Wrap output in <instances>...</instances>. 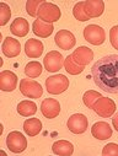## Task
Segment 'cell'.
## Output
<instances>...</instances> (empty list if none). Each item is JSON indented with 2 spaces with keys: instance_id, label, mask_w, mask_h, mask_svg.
<instances>
[{
  "instance_id": "obj_1",
  "label": "cell",
  "mask_w": 118,
  "mask_h": 156,
  "mask_svg": "<svg viewBox=\"0 0 118 156\" xmlns=\"http://www.w3.org/2000/svg\"><path fill=\"white\" fill-rule=\"evenodd\" d=\"M95 84L105 92L118 94V54H109L98 59L91 68Z\"/></svg>"
},
{
  "instance_id": "obj_2",
  "label": "cell",
  "mask_w": 118,
  "mask_h": 156,
  "mask_svg": "<svg viewBox=\"0 0 118 156\" xmlns=\"http://www.w3.org/2000/svg\"><path fill=\"white\" fill-rule=\"evenodd\" d=\"M60 16H62L60 9L55 4L47 3V2H45L41 6H39L38 15H37L38 20L47 22V23H52V22L58 21L60 19Z\"/></svg>"
},
{
  "instance_id": "obj_3",
  "label": "cell",
  "mask_w": 118,
  "mask_h": 156,
  "mask_svg": "<svg viewBox=\"0 0 118 156\" xmlns=\"http://www.w3.org/2000/svg\"><path fill=\"white\" fill-rule=\"evenodd\" d=\"M46 87L47 91L52 95H59L66 91L69 87V79L65 75H53L46 79Z\"/></svg>"
},
{
  "instance_id": "obj_4",
  "label": "cell",
  "mask_w": 118,
  "mask_h": 156,
  "mask_svg": "<svg viewBox=\"0 0 118 156\" xmlns=\"http://www.w3.org/2000/svg\"><path fill=\"white\" fill-rule=\"evenodd\" d=\"M84 38L94 46H100L106 40V32L98 25H89L84 30Z\"/></svg>"
},
{
  "instance_id": "obj_5",
  "label": "cell",
  "mask_w": 118,
  "mask_h": 156,
  "mask_svg": "<svg viewBox=\"0 0 118 156\" xmlns=\"http://www.w3.org/2000/svg\"><path fill=\"white\" fill-rule=\"evenodd\" d=\"M20 92L28 98H39L43 94V89L41 84L31 80V79H21L20 81Z\"/></svg>"
},
{
  "instance_id": "obj_6",
  "label": "cell",
  "mask_w": 118,
  "mask_h": 156,
  "mask_svg": "<svg viewBox=\"0 0 118 156\" xmlns=\"http://www.w3.org/2000/svg\"><path fill=\"white\" fill-rule=\"evenodd\" d=\"M92 109L102 118H108V117H112L116 112V103L113 100L102 96L95 102Z\"/></svg>"
},
{
  "instance_id": "obj_7",
  "label": "cell",
  "mask_w": 118,
  "mask_h": 156,
  "mask_svg": "<svg viewBox=\"0 0 118 156\" xmlns=\"http://www.w3.org/2000/svg\"><path fill=\"white\" fill-rule=\"evenodd\" d=\"M6 145L9 147V150L11 152L15 154H20L22 151L26 150L27 147V140L25 138V135L20 132H11L9 133L8 138H6Z\"/></svg>"
},
{
  "instance_id": "obj_8",
  "label": "cell",
  "mask_w": 118,
  "mask_h": 156,
  "mask_svg": "<svg viewBox=\"0 0 118 156\" xmlns=\"http://www.w3.org/2000/svg\"><path fill=\"white\" fill-rule=\"evenodd\" d=\"M89 127V121L88 118L81 114V113H75L70 115V118L68 121V128L71 133L74 134H83L86 132Z\"/></svg>"
},
{
  "instance_id": "obj_9",
  "label": "cell",
  "mask_w": 118,
  "mask_h": 156,
  "mask_svg": "<svg viewBox=\"0 0 118 156\" xmlns=\"http://www.w3.org/2000/svg\"><path fill=\"white\" fill-rule=\"evenodd\" d=\"M64 57L57 52V51H52L49 52L45 59H43V64H45V68L47 71L49 73H55V71H59L63 66H64Z\"/></svg>"
},
{
  "instance_id": "obj_10",
  "label": "cell",
  "mask_w": 118,
  "mask_h": 156,
  "mask_svg": "<svg viewBox=\"0 0 118 156\" xmlns=\"http://www.w3.org/2000/svg\"><path fill=\"white\" fill-rule=\"evenodd\" d=\"M55 44L64 51H69L71 48H74L76 40H75V36L68 31V30H60L57 34H55Z\"/></svg>"
},
{
  "instance_id": "obj_11",
  "label": "cell",
  "mask_w": 118,
  "mask_h": 156,
  "mask_svg": "<svg viewBox=\"0 0 118 156\" xmlns=\"http://www.w3.org/2000/svg\"><path fill=\"white\" fill-rule=\"evenodd\" d=\"M41 112L48 119H53L60 113V103L54 98H45L41 103Z\"/></svg>"
},
{
  "instance_id": "obj_12",
  "label": "cell",
  "mask_w": 118,
  "mask_h": 156,
  "mask_svg": "<svg viewBox=\"0 0 118 156\" xmlns=\"http://www.w3.org/2000/svg\"><path fill=\"white\" fill-rule=\"evenodd\" d=\"M17 86V76L10 70L0 73V89L6 92H11Z\"/></svg>"
},
{
  "instance_id": "obj_13",
  "label": "cell",
  "mask_w": 118,
  "mask_h": 156,
  "mask_svg": "<svg viewBox=\"0 0 118 156\" xmlns=\"http://www.w3.org/2000/svg\"><path fill=\"white\" fill-rule=\"evenodd\" d=\"M71 57H73V60L77 65L85 66V65H88L94 59V52L89 47L81 46V47H79L77 49L74 51V53L71 54Z\"/></svg>"
},
{
  "instance_id": "obj_14",
  "label": "cell",
  "mask_w": 118,
  "mask_h": 156,
  "mask_svg": "<svg viewBox=\"0 0 118 156\" xmlns=\"http://www.w3.org/2000/svg\"><path fill=\"white\" fill-rule=\"evenodd\" d=\"M84 10L89 19L98 17L103 14L105 3L102 0H86L84 4Z\"/></svg>"
},
{
  "instance_id": "obj_15",
  "label": "cell",
  "mask_w": 118,
  "mask_h": 156,
  "mask_svg": "<svg viewBox=\"0 0 118 156\" xmlns=\"http://www.w3.org/2000/svg\"><path fill=\"white\" fill-rule=\"evenodd\" d=\"M2 49H3V53L9 57V58H15L20 54L21 52V44L17 40L13 37H6L4 42H3V46H2Z\"/></svg>"
},
{
  "instance_id": "obj_16",
  "label": "cell",
  "mask_w": 118,
  "mask_h": 156,
  "mask_svg": "<svg viewBox=\"0 0 118 156\" xmlns=\"http://www.w3.org/2000/svg\"><path fill=\"white\" fill-rule=\"evenodd\" d=\"M91 134L98 140H106L112 136V128L106 122H97L91 128Z\"/></svg>"
},
{
  "instance_id": "obj_17",
  "label": "cell",
  "mask_w": 118,
  "mask_h": 156,
  "mask_svg": "<svg viewBox=\"0 0 118 156\" xmlns=\"http://www.w3.org/2000/svg\"><path fill=\"white\" fill-rule=\"evenodd\" d=\"M43 43L39 40L30 38L25 44V53L30 58H39L43 53Z\"/></svg>"
},
{
  "instance_id": "obj_18",
  "label": "cell",
  "mask_w": 118,
  "mask_h": 156,
  "mask_svg": "<svg viewBox=\"0 0 118 156\" xmlns=\"http://www.w3.org/2000/svg\"><path fill=\"white\" fill-rule=\"evenodd\" d=\"M53 30H54V27H53L52 23H47V22H43L41 20H34L33 25H32L33 33L38 37H41V38L49 37L53 33Z\"/></svg>"
},
{
  "instance_id": "obj_19",
  "label": "cell",
  "mask_w": 118,
  "mask_h": 156,
  "mask_svg": "<svg viewBox=\"0 0 118 156\" xmlns=\"http://www.w3.org/2000/svg\"><path fill=\"white\" fill-rule=\"evenodd\" d=\"M10 31H11V33H14L17 37H25L30 31V26H28L27 20H25L23 17L15 19L10 26Z\"/></svg>"
},
{
  "instance_id": "obj_20",
  "label": "cell",
  "mask_w": 118,
  "mask_h": 156,
  "mask_svg": "<svg viewBox=\"0 0 118 156\" xmlns=\"http://www.w3.org/2000/svg\"><path fill=\"white\" fill-rule=\"evenodd\" d=\"M52 151L55 155H62V156H70L74 152V146L70 141L66 140H58L52 145Z\"/></svg>"
},
{
  "instance_id": "obj_21",
  "label": "cell",
  "mask_w": 118,
  "mask_h": 156,
  "mask_svg": "<svg viewBox=\"0 0 118 156\" xmlns=\"http://www.w3.org/2000/svg\"><path fill=\"white\" fill-rule=\"evenodd\" d=\"M23 130L28 136H36L42 130V122L38 118L26 119L23 123Z\"/></svg>"
},
{
  "instance_id": "obj_22",
  "label": "cell",
  "mask_w": 118,
  "mask_h": 156,
  "mask_svg": "<svg viewBox=\"0 0 118 156\" xmlns=\"http://www.w3.org/2000/svg\"><path fill=\"white\" fill-rule=\"evenodd\" d=\"M17 112L20 113V115L22 117H30V115H33L36 114L37 112V106L34 102L32 101H21L19 105H17Z\"/></svg>"
},
{
  "instance_id": "obj_23",
  "label": "cell",
  "mask_w": 118,
  "mask_h": 156,
  "mask_svg": "<svg viewBox=\"0 0 118 156\" xmlns=\"http://www.w3.org/2000/svg\"><path fill=\"white\" fill-rule=\"evenodd\" d=\"M64 68H65V70L70 74V75H77V74H80V73H83L84 71V69H85V66H81V65H77L74 60H73V57H71V54L70 55H68L66 58H65V62H64Z\"/></svg>"
},
{
  "instance_id": "obj_24",
  "label": "cell",
  "mask_w": 118,
  "mask_h": 156,
  "mask_svg": "<svg viewBox=\"0 0 118 156\" xmlns=\"http://www.w3.org/2000/svg\"><path fill=\"white\" fill-rule=\"evenodd\" d=\"M42 65L38 62H30L26 66H25V74L31 77V79H34V77H38L42 74Z\"/></svg>"
},
{
  "instance_id": "obj_25",
  "label": "cell",
  "mask_w": 118,
  "mask_h": 156,
  "mask_svg": "<svg viewBox=\"0 0 118 156\" xmlns=\"http://www.w3.org/2000/svg\"><path fill=\"white\" fill-rule=\"evenodd\" d=\"M45 3V0H28L26 3V10L27 14L32 17H37L38 15V9L42 4Z\"/></svg>"
},
{
  "instance_id": "obj_26",
  "label": "cell",
  "mask_w": 118,
  "mask_h": 156,
  "mask_svg": "<svg viewBox=\"0 0 118 156\" xmlns=\"http://www.w3.org/2000/svg\"><path fill=\"white\" fill-rule=\"evenodd\" d=\"M100 97H102V96H101L97 91L89 90V91H86V92L84 94L83 100H84V103H85V106H86V107L92 108V107H94V105H95V102H96Z\"/></svg>"
},
{
  "instance_id": "obj_27",
  "label": "cell",
  "mask_w": 118,
  "mask_h": 156,
  "mask_svg": "<svg viewBox=\"0 0 118 156\" xmlns=\"http://www.w3.org/2000/svg\"><path fill=\"white\" fill-rule=\"evenodd\" d=\"M84 4H85V2H79L77 4H75V6H74V9H73V15H74V17H75L76 20H79V21H88V20H90V19L88 17V15L85 14Z\"/></svg>"
},
{
  "instance_id": "obj_28",
  "label": "cell",
  "mask_w": 118,
  "mask_h": 156,
  "mask_svg": "<svg viewBox=\"0 0 118 156\" xmlns=\"http://www.w3.org/2000/svg\"><path fill=\"white\" fill-rule=\"evenodd\" d=\"M10 16H11V9L8 4L5 3H2L0 4V25L4 26L9 22L10 20Z\"/></svg>"
},
{
  "instance_id": "obj_29",
  "label": "cell",
  "mask_w": 118,
  "mask_h": 156,
  "mask_svg": "<svg viewBox=\"0 0 118 156\" xmlns=\"http://www.w3.org/2000/svg\"><path fill=\"white\" fill-rule=\"evenodd\" d=\"M103 156H118V145L114 143L107 144L102 150Z\"/></svg>"
},
{
  "instance_id": "obj_30",
  "label": "cell",
  "mask_w": 118,
  "mask_h": 156,
  "mask_svg": "<svg viewBox=\"0 0 118 156\" xmlns=\"http://www.w3.org/2000/svg\"><path fill=\"white\" fill-rule=\"evenodd\" d=\"M109 41L113 48L118 49V26H113L109 30Z\"/></svg>"
},
{
  "instance_id": "obj_31",
  "label": "cell",
  "mask_w": 118,
  "mask_h": 156,
  "mask_svg": "<svg viewBox=\"0 0 118 156\" xmlns=\"http://www.w3.org/2000/svg\"><path fill=\"white\" fill-rule=\"evenodd\" d=\"M112 124H113V127H114V129L118 132V113L113 117L112 118Z\"/></svg>"
}]
</instances>
